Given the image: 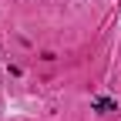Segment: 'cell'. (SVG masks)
Masks as SVG:
<instances>
[{"label":"cell","instance_id":"1","mask_svg":"<svg viewBox=\"0 0 121 121\" xmlns=\"http://www.w3.org/2000/svg\"><path fill=\"white\" fill-rule=\"evenodd\" d=\"M94 108H98V111H114L118 104H114L111 98H98V101H94Z\"/></svg>","mask_w":121,"mask_h":121}]
</instances>
